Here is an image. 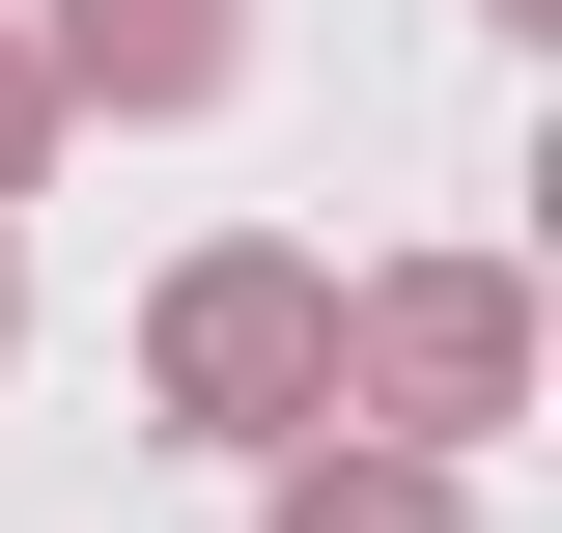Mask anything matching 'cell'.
<instances>
[{"label":"cell","instance_id":"7","mask_svg":"<svg viewBox=\"0 0 562 533\" xmlns=\"http://www.w3.org/2000/svg\"><path fill=\"white\" fill-rule=\"evenodd\" d=\"M479 29H562V0H479Z\"/></svg>","mask_w":562,"mask_h":533},{"label":"cell","instance_id":"1","mask_svg":"<svg viewBox=\"0 0 562 533\" xmlns=\"http://www.w3.org/2000/svg\"><path fill=\"white\" fill-rule=\"evenodd\" d=\"M140 421H169V450H281V421H338V253L198 225V253L140 281Z\"/></svg>","mask_w":562,"mask_h":533},{"label":"cell","instance_id":"6","mask_svg":"<svg viewBox=\"0 0 562 533\" xmlns=\"http://www.w3.org/2000/svg\"><path fill=\"white\" fill-rule=\"evenodd\" d=\"M0 365H29V253H0Z\"/></svg>","mask_w":562,"mask_h":533},{"label":"cell","instance_id":"3","mask_svg":"<svg viewBox=\"0 0 562 533\" xmlns=\"http://www.w3.org/2000/svg\"><path fill=\"white\" fill-rule=\"evenodd\" d=\"M29 57H57V113H225L254 84V0H0Z\"/></svg>","mask_w":562,"mask_h":533},{"label":"cell","instance_id":"5","mask_svg":"<svg viewBox=\"0 0 562 533\" xmlns=\"http://www.w3.org/2000/svg\"><path fill=\"white\" fill-rule=\"evenodd\" d=\"M57 140H85V113H57V57L0 29V225H29V169H57Z\"/></svg>","mask_w":562,"mask_h":533},{"label":"cell","instance_id":"2","mask_svg":"<svg viewBox=\"0 0 562 533\" xmlns=\"http://www.w3.org/2000/svg\"><path fill=\"white\" fill-rule=\"evenodd\" d=\"M338 421L506 450V421H535V281H506V253H366L338 281Z\"/></svg>","mask_w":562,"mask_h":533},{"label":"cell","instance_id":"4","mask_svg":"<svg viewBox=\"0 0 562 533\" xmlns=\"http://www.w3.org/2000/svg\"><path fill=\"white\" fill-rule=\"evenodd\" d=\"M254 533H479V450H394V421H281Z\"/></svg>","mask_w":562,"mask_h":533}]
</instances>
